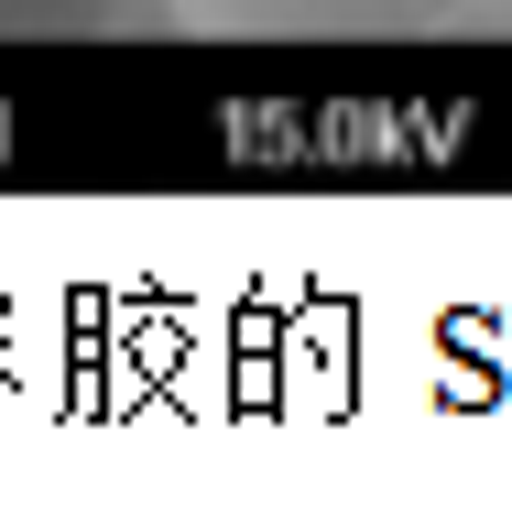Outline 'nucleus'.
Instances as JSON below:
<instances>
[{
	"label": "nucleus",
	"mask_w": 512,
	"mask_h": 512,
	"mask_svg": "<svg viewBox=\"0 0 512 512\" xmlns=\"http://www.w3.org/2000/svg\"><path fill=\"white\" fill-rule=\"evenodd\" d=\"M164 11L218 44H371L436 22V0H164Z\"/></svg>",
	"instance_id": "1"
},
{
	"label": "nucleus",
	"mask_w": 512,
	"mask_h": 512,
	"mask_svg": "<svg viewBox=\"0 0 512 512\" xmlns=\"http://www.w3.org/2000/svg\"><path fill=\"white\" fill-rule=\"evenodd\" d=\"M425 33H512V0H436Z\"/></svg>",
	"instance_id": "2"
}]
</instances>
